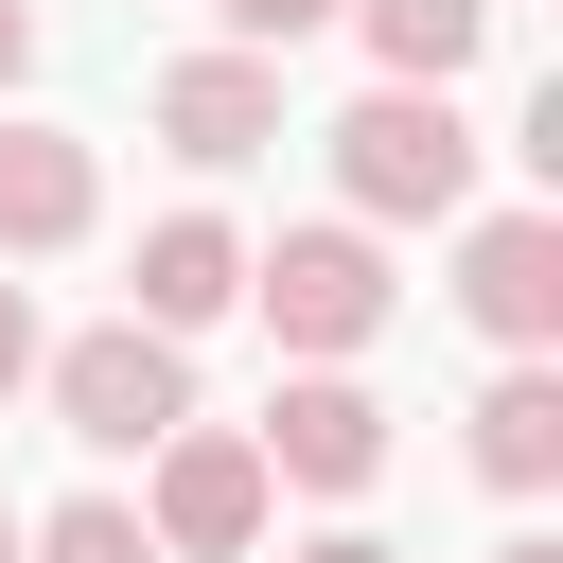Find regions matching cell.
Segmentation results:
<instances>
[{
    "label": "cell",
    "mask_w": 563,
    "mask_h": 563,
    "mask_svg": "<svg viewBox=\"0 0 563 563\" xmlns=\"http://www.w3.org/2000/svg\"><path fill=\"white\" fill-rule=\"evenodd\" d=\"M282 563H405V545H369V528H317V545H282Z\"/></svg>",
    "instance_id": "15"
},
{
    "label": "cell",
    "mask_w": 563,
    "mask_h": 563,
    "mask_svg": "<svg viewBox=\"0 0 563 563\" xmlns=\"http://www.w3.org/2000/svg\"><path fill=\"white\" fill-rule=\"evenodd\" d=\"M53 369V422L88 440V457H141L158 422H194V352L158 334V317H106V334H70V352H35Z\"/></svg>",
    "instance_id": "3"
},
{
    "label": "cell",
    "mask_w": 563,
    "mask_h": 563,
    "mask_svg": "<svg viewBox=\"0 0 563 563\" xmlns=\"http://www.w3.org/2000/svg\"><path fill=\"white\" fill-rule=\"evenodd\" d=\"M246 440H264V475H299V493H369V475H387V405H369L352 369H299Z\"/></svg>",
    "instance_id": "7"
},
{
    "label": "cell",
    "mask_w": 563,
    "mask_h": 563,
    "mask_svg": "<svg viewBox=\"0 0 563 563\" xmlns=\"http://www.w3.org/2000/svg\"><path fill=\"white\" fill-rule=\"evenodd\" d=\"M493 563H563V545H545V528H510V545H493Z\"/></svg>",
    "instance_id": "17"
},
{
    "label": "cell",
    "mask_w": 563,
    "mask_h": 563,
    "mask_svg": "<svg viewBox=\"0 0 563 563\" xmlns=\"http://www.w3.org/2000/svg\"><path fill=\"white\" fill-rule=\"evenodd\" d=\"M18 387H35V299L0 282V405H18Z\"/></svg>",
    "instance_id": "14"
},
{
    "label": "cell",
    "mask_w": 563,
    "mask_h": 563,
    "mask_svg": "<svg viewBox=\"0 0 563 563\" xmlns=\"http://www.w3.org/2000/svg\"><path fill=\"white\" fill-rule=\"evenodd\" d=\"M229 18V53H299V35H334V0H211Z\"/></svg>",
    "instance_id": "13"
},
{
    "label": "cell",
    "mask_w": 563,
    "mask_h": 563,
    "mask_svg": "<svg viewBox=\"0 0 563 563\" xmlns=\"http://www.w3.org/2000/svg\"><path fill=\"white\" fill-rule=\"evenodd\" d=\"M457 317H475L493 352H545V334H563V229H545V211H475V229H457Z\"/></svg>",
    "instance_id": "6"
},
{
    "label": "cell",
    "mask_w": 563,
    "mask_h": 563,
    "mask_svg": "<svg viewBox=\"0 0 563 563\" xmlns=\"http://www.w3.org/2000/svg\"><path fill=\"white\" fill-rule=\"evenodd\" d=\"M334 194H352L369 229H440V211L475 194V123H457V88H369V106L334 123Z\"/></svg>",
    "instance_id": "1"
},
{
    "label": "cell",
    "mask_w": 563,
    "mask_h": 563,
    "mask_svg": "<svg viewBox=\"0 0 563 563\" xmlns=\"http://www.w3.org/2000/svg\"><path fill=\"white\" fill-rule=\"evenodd\" d=\"M475 475H493V493H563V369H545V352H510V369L475 387Z\"/></svg>",
    "instance_id": "9"
},
{
    "label": "cell",
    "mask_w": 563,
    "mask_h": 563,
    "mask_svg": "<svg viewBox=\"0 0 563 563\" xmlns=\"http://www.w3.org/2000/svg\"><path fill=\"white\" fill-rule=\"evenodd\" d=\"M0 563H18V510H0Z\"/></svg>",
    "instance_id": "18"
},
{
    "label": "cell",
    "mask_w": 563,
    "mask_h": 563,
    "mask_svg": "<svg viewBox=\"0 0 563 563\" xmlns=\"http://www.w3.org/2000/svg\"><path fill=\"white\" fill-rule=\"evenodd\" d=\"M229 299H246V246H229L211 211H158V229H141V317H158V334H211Z\"/></svg>",
    "instance_id": "10"
},
{
    "label": "cell",
    "mask_w": 563,
    "mask_h": 563,
    "mask_svg": "<svg viewBox=\"0 0 563 563\" xmlns=\"http://www.w3.org/2000/svg\"><path fill=\"white\" fill-rule=\"evenodd\" d=\"M18 563H158V545H141V510H123V493H70L53 528H18Z\"/></svg>",
    "instance_id": "12"
},
{
    "label": "cell",
    "mask_w": 563,
    "mask_h": 563,
    "mask_svg": "<svg viewBox=\"0 0 563 563\" xmlns=\"http://www.w3.org/2000/svg\"><path fill=\"white\" fill-rule=\"evenodd\" d=\"M352 35H369V70L387 88H457L475 53H493V0H334Z\"/></svg>",
    "instance_id": "11"
},
{
    "label": "cell",
    "mask_w": 563,
    "mask_h": 563,
    "mask_svg": "<svg viewBox=\"0 0 563 563\" xmlns=\"http://www.w3.org/2000/svg\"><path fill=\"white\" fill-rule=\"evenodd\" d=\"M141 106H158V141H176L194 176H229V158H264V141H282V53H176Z\"/></svg>",
    "instance_id": "5"
},
{
    "label": "cell",
    "mask_w": 563,
    "mask_h": 563,
    "mask_svg": "<svg viewBox=\"0 0 563 563\" xmlns=\"http://www.w3.org/2000/svg\"><path fill=\"white\" fill-rule=\"evenodd\" d=\"M141 457H158V493H141V545H158V563H246V545H264L282 475H264L246 422H158Z\"/></svg>",
    "instance_id": "2"
},
{
    "label": "cell",
    "mask_w": 563,
    "mask_h": 563,
    "mask_svg": "<svg viewBox=\"0 0 563 563\" xmlns=\"http://www.w3.org/2000/svg\"><path fill=\"white\" fill-rule=\"evenodd\" d=\"M246 299H264V334H282L299 369H334V352L387 334V246H369V229H282V246L246 264Z\"/></svg>",
    "instance_id": "4"
},
{
    "label": "cell",
    "mask_w": 563,
    "mask_h": 563,
    "mask_svg": "<svg viewBox=\"0 0 563 563\" xmlns=\"http://www.w3.org/2000/svg\"><path fill=\"white\" fill-rule=\"evenodd\" d=\"M88 211H106V158H88L70 123H0V264L88 246Z\"/></svg>",
    "instance_id": "8"
},
{
    "label": "cell",
    "mask_w": 563,
    "mask_h": 563,
    "mask_svg": "<svg viewBox=\"0 0 563 563\" xmlns=\"http://www.w3.org/2000/svg\"><path fill=\"white\" fill-rule=\"evenodd\" d=\"M18 70H35V0H0V88H18Z\"/></svg>",
    "instance_id": "16"
}]
</instances>
